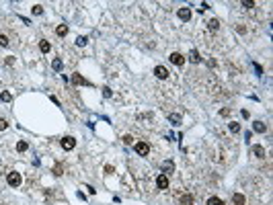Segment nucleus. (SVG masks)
<instances>
[{
    "label": "nucleus",
    "instance_id": "1",
    "mask_svg": "<svg viewBox=\"0 0 273 205\" xmlns=\"http://www.w3.org/2000/svg\"><path fill=\"white\" fill-rule=\"evenodd\" d=\"M6 183H9L10 187H19V185L23 183V176H21L19 172H9V176H6Z\"/></svg>",
    "mask_w": 273,
    "mask_h": 205
},
{
    "label": "nucleus",
    "instance_id": "2",
    "mask_svg": "<svg viewBox=\"0 0 273 205\" xmlns=\"http://www.w3.org/2000/svg\"><path fill=\"white\" fill-rule=\"evenodd\" d=\"M134 150H136L140 156H148L150 146H148V142H136V144H134Z\"/></svg>",
    "mask_w": 273,
    "mask_h": 205
},
{
    "label": "nucleus",
    "instance_id": "3",
    "mask_svg": "<svg viewBox=\"0 0 273 205\" xmlns=\"http://www.w3.org/2000/svg\"><path fill=\"white\" fill-rule=\"evenodd\" d=\"M169 60H171V64H175V66H183V64H185V55L179 53V51H172Z\"/></svg>",
    "mask_w": 273,
    "mask_h": 205
},
{
    "label": "nucleus",
    "instance_id": "4",
    "mask_svg": "<svg viewBox=\"0 0 273 205\" xmlns=\"http://www.w3.org/2000/svg\"><path fill=\"white\" fill-rule=\"evenodd\" d=\"M62 148H64V150H74V146H76V139H74V137L72 136H66V137H62Z\"/></svg>",
    "mask_w": 273,
    "mask_h": 205
},
{
    "label": "nucleus",
    "instance_id": "5",
    "mask_svg": "<svg viewBox=\"0 0 273 205\" xmlns=\"http://www.w3.org/2000/svg\"><path fill=\"white\" fill-rule=\"evenodd\" d=\"M169 185H171V183H169V176H166V174H158V176H156V187L160 189V191L169 189Z\"/></svg>",
    "mask_w": 273,
    "mask_h": 205
},
{
    "label": "nucleus",
    "instance_id": "6",
    "mask_svg": "<svg viewBox=\"0 0 273 205\" xmlns=\"http://www.w3.org/2000/svg\"><path fill=\"white\" fill-rule=\"evenodd\" d=\"M154 74H156V78H160V80H166V78H169V70L164 68V66H156V68H154Z\"/></svg>",
    "mask_w": 273,
    "mask_h": 205
},
{
    "label": "nucleus",
    "instance_id": "7",
    "mask_svg": "<svg viewBox=\"0 0 273 205\" xmlns=\"http://www.w3.org/2000/svg\"><path fill=\"white\" fill-rule=\"evenodd\" d=\"M179 203H181V205H195V197L189 195V193H185V195H181Z\"/></svg>",
    "mask_w": 273,
    "mask_h": 205
},
{
    "label": "nucleus",
    "instance_id": "8",
    "mask_svg": "<svg viewBox=\"0 0 273 205\" xmlns=\"http://www.w3.org/2000/svg\"><path fill=\"white\" fill-rule=\"evenodd\" d=\"M232 203L234 205H247V197L242 195V193H234L232 195Z\"/></svg>",
    "mask_w": 273,
    "mask_h": 205
},
{
    "label": "nucleus",
    "instance_id": "9",
    "mask_svg": "<svg viewBox=\"0 0 273 205\" xmlns=\"http://www.w3.org/2000/svg\"><path fill=\"white\" fill-rule=\"evenodd\" d=\"M177 15H179L181 21H185V23H187L189 18H191V8H187V6H185V8H179V12H177Z\"/></svg>",
    "mask_w": 273,
    "mask_h": 205
},
{
    "label": "nucleus",
    "instance_id": "10",
    "mask_svg": "<svg viewBox=\"0 0 273 205\" xmlns=\"http://www.w3.org/2000/svg\"><path fill=\"white\" fill-rule=\"evenodd\" d=\"M253 129H255L257 133H265V131H267V125H265L263 121H255V123H253Z\"/></svg>",
    "mask_w": 273,
    "mask_h": 205
},
{
    "label": "nucleus",
    "instance_id": "11",
    "mask_svg": "<svg viewBox=\"0 0 273 205\" xmlns=\"http://www.w3.org/2000/svg\"><path fill=\"white\" fill-rule=\"evenodd\" d=\"M189 62H193V64L201 62V55H199V51H197V49H191V51H189Z\"/></svg>",
    "mask_w": 273,
    "mask_h": 205
},
{
    "label": "nucleus",
    "instance_id": "12",
    "mask_svg": "<svg viewBox=\"0 0 273 205\" xmlns=\"http://www.w3.org/2000/svg\"><path fill=\"white\" fill-rule=\"evenodd\" d=\"M253 154H255L257 158H265V148L263 146H259V144L253 146Z\"/></svg>",
    "mask_w": 273,
    "mask_h": 205
},
{
    "label": "nucleus",
    "instance_id": "13",
    "mask_svg": "<svg viewBox=\"0 0 273 205\" xmlns=\"http://www.w3.org/2000/svg\"><path fill=\"white\" fill-rule=\"evenodd\" d=\"M162 170L164 172H175V162H172V160H164V162H162Z\"/></svg>",
    "mask_w": 273,
    "mask_h": 205
},
{
    "label": "nucleus",
    "instance_id": "14",
    "mask_svg": "<svg viewBox=\"0 0 273 205\" xmlns=\"http://www.w3.org/2000/svg\"><path fill=\"white\" fill-rule=\"evenodd\" d=\"M39 49H41L43 53H49V49H51V43L47 41V39H41V41H39Z\"/></svg>",
    "mask_w": 273,
    "mask_h": 205
},
{
    "label": "nucleus",
    "instance_id": "15",
    "mask_svg": "<svg viewBox=\"0 0 273 205\" xmlns=\"http://www.w3.org/2000/svg\"><path fill=\"white\" fill-rule=\"evenodd\" d=\"M207 29H210V31H218V29H220V21H218V18H212V21L207 23Z\"/></svg>",
    "mask_w": 273,
    "mask_h": 205
},
{
    "label": "nucleus",
    "instance_id": "16",
    "mask_svg": "<svg viewBox=\"0 0 273 205\" xmlns=\"http://www.w3.org/2000/svg\"><path fill=\"white\" fill-rule=\"evenodd\" d=\"M51 68L56 70V72H60V70L64 68V64H62V60H60V58H56V60L51 62Z\"/></svg>",
    "mask_w": 273,
    "mask_h": 205
},
{
    "label": "nucleus",
    "instance_id": "17",
    "mask_svg": "<svg viewBox=\"0 0 273 205\" xmlns=\"http://www.w3.org/2000/svg\"><path fill=\"white\" fill-rule=\"evenodd\" d=\"M56 33L60 35V37L68 35V27H66V25H58V27H56Z\"/></svg>",
    "mask_w": 273,
    "mask_h": 205
},
{
    "label": "nucleus",
    "instance_id": "18",
    "mask_svg": "<svg viewBox=\"0 0 273 205\" xmlns=\"http://www.w3.org/2000/svg\"><path fill=\"white\" fill-rule=\"evenodd\" d=\"M169 121H171L172 125H179V123H181V115H177V113H172V115H169Z\"/></svg>",
    "mask_w": 273,
    "mask_h": 205
},
{
    "label": "nucleus",
    "instance_id": "19",
    "mask_svg": "<svg viewBox=\"0 0 273 205\" xmlns=\"http://www.w3.org/2000/svg\"><path fill=\"white\" fill-rule=\"evenodd\" d=\"M207 205H224V201L220 197H210V199H207Z\"/></svg>",
    "mask_w": 273,
    "mask_h": 205
},
{
    "label": "nucleus",
    "instance_id": "20",
    "mask_svg": "<svg viewBox=\"0 0 273 205\" xmlns=\"http://www.w3.org/2000/svg\"><path fill=\"white\" fill-rule=\"evenodd\" d=\"M72 82H74V84H86V80L80 76V74H74V76H72Z\"/></svg>",
    "mask_w": 273,
    "mask_h": 205
},
{
    "label": "nucleus",
    "instance_id": "21",
    "mask_svg": "<svg viewBox=\"0 0 273 205\" xmlns=\"http://www.w3.org/2000/svg\"><path fill=\"white\" fill-rule=\"evenodd\" d=\"M0 99H2L4 102H10V101H12V94H10V92H2V94H0Z\"/></svg>",
    "mask_w": 273,
    "mask_h": 205
},
{
    "label": "nucleus",
    "instance_id": "22",
    "mask_svg": "<svg viewBox=\"0 0 273 205\" xmlns=\"http://www.w3.org/2000/svg\"><path fill=\"white\" fill-rule=\"evenodd\" d=\"M86 43H88V39H86V37H78V39H76V45H78V47H84Z\"/></svg>",
    "mask_w": 273,
    "mask_h": 205
},
{
    "label": "nucleus",
    "instance_id": "23",
    "mask_svg": "<svg viewBox=\"0 0 273 205\" xmlns=\"http://www.w3.org/2000/svg\"><path fill=\"white\" fill-rule=\"evenodd\" d=\"M27 148H29V144H27V142H19V144H17V150H19V152H25Z\"/></svg>",
    "mask_w": 273,
    "mask_h": 205
},
{
    "label": "nucleus",
    "instance_id": "24",
    "mask_svg": "<svg viewBox=\"0 0 273 205\" xmlns=\"http://www.w3.org/2000/svg\"><path fill=\"white\" fill-rule=\"evenodd\" d=\"M31 10H33V15H43V6H41V4H35Z\"/></svg>",
    "mask_w": 273,
    "mask_h": 205
},
{
    "label": "nucleus",
    "instance_id": "25",
    "mask_svg": "<svg viewBox=\"0 0 273 205\" xmlns=\"http://www.w3.org/2000/svg\"><path fill=\"white\" fill-rule=\"evenodd\" d=\"M230 131H232V133H238L240 125H238V123H230Z\"/></svg>",
    "mask_w": 273,
    "mask_h": 205
},
{
    "label": "nucleus",
    "instance_id": "26",
    "mask_svg": "<svg viewBox=\"0 0 273 205\" xmlns=\"http://www.w3.org/2000/svg\"><path fill=\"white\" fill-rule=\"evenodd\" d=\"M131 142H134V136H123V144H128V146H131Z\"/></svg>",
    "mask_w": 273,
    "mask_h": 205
},
{
    "label": "nucleus",
    "instance_id": "27",
    "mask_svg": "<svg viewBox=\"0 0 273 205\" xmlns=\"http://www.w3.org/2000/svg\"><path fill=\"white\" fill-rule=\"evenodd\" d=\"M9 37H6V35H0V45H4V47H6V45H9Z\"/></svg>",
    "mask_w": 273,
    "mask_h": 205
},
{
    "label": "nucleus",
    "instance_id": "28",
    "mask_svg": "<svg viewBox=\"0 0 273 205\" xmlns=\"http://www.w3.org/2000/svg\"><path fill=\"white\" fill-rule=\"evenodd\" d=\"M103 94H105L107 99H111V96H113V92H111V88H109V86H105V88H103Z\"/></svg>",
    "mask_w": 273,
    "mask_h": 205
},
{
    "label": "nucleus",
    "instance_id": "29",
    "mask_svg": "<svg viewBox=\"0 0 273 205\" xmlns=\"http://www.w3.org/2000/svg\"><path fill=\"white\" fill-rule=\"evenodd\" d=\"M242 6H244V8H253V6H255V2H253V0H244V2H242Z\"/></svg>",
    "mask_w": 273,
    "mask_h": 205
},
{
    "label": "nucleus",
    "instance_id": "30",
    "mask_svg": "<svg viewBox=\"0 0 273 205\" xmlns=\"http://www.w3.org/2000/svg\"><path fill=\"white\" fill-rule=\"evenodd\" d=\"M9 127V121L6 119H0V131H2V129H6Z\"/></svg>",
    "mask_w": 273,
    "mask_h": 205
},
{
    "label": "nucleus",
    "instance_id": "31",
    "mask_svg": "<svg viewBox=\"0 0 273 205\" xmlns=\"http://www.w3.org/2000/svg\"><path fill=\"white\" fill-rule=\"evenodd\" d=\"M230 109H222V111H220V115H222V117H228V115H230Z\"/></svg>",
    "mask_w": 273,
    "mask_h": 205
},
{
    "label": "nucleus",
    "instance_id": "32",
    "mask_svg": "<svg viewBox=\"0 0 273 205\" xmlns=\"http://www.w3.org/2000/svg\"><path fill=\"white\" fill-rule=\"evenodd\" d=\"M53 172H56V174H58V176H60V174H62V166H60V164H58V166H56V168H53Z\"/></svg>",
    "mask_w": 273,
    "mask_h": 205
},
{
    "label": "nucleus",
    "instance_id": "33",
    "mask_svg": "<svg viewBox=\"0 0 273 205\" xmlns=\"http://www.w3.org/2000/svg\"><path fill=\"white\" fill-rule=\"evenodd\" d=\"M6 64H9V66H12V64H15V58H10V55H9V58H6Z\"/></svg>",
    "mask_w": 273,
    "mask_h": 205
}]
</instances>
